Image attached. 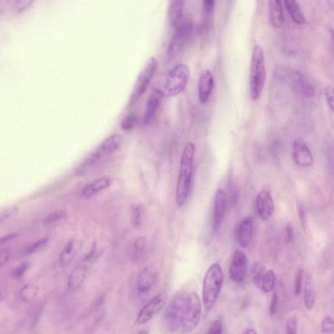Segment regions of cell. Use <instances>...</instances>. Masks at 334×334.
I'll use <instances>...</instances> for the list:
<instances>
[{
    "label": "cell",
    "mask_w": 334,
    "mask_h": 334,
    "mask_svg": "<svg viewBox=\"0 0 334 334\" xmlns=\"http://www.w3.org/2000/svg\"><path fill=\"white\" fill-rule=\"evenodd\" d=\"M177 315L180 325V332L187 334L193 331L200 322L201 302L195 292H183L179 298Z\"/></svg>",
    "instance_id": "obj_1"
},
{
    "label": "cell",
    "mask_w": 334,
    "mask_h": 334,
    "mask_svg": "<svg viewBox=\"0 0 334 334\" xmlns=\"http://www.w3.org/2000/svg\"><path fill=\"white\" fill-rule=\"evenodd\" d=\"M194 154L195 146L193 143H188L181 156L180 169L177 183L176 202L178 207L184 205L189 193Z\"/></svg>",
    "instance_id": "obj_2"
},
{
    "label": "cell",
    "mask_w": 334,
    "mask_h": 334,
    "mask_svg": "<svg viewBox=\"0 0 334 334\" xmlns=\"http://www.w3.org/2000/svg\"><path fill=\"white\" fill-rule=\"evenodd\" d=\"M266 81V61L262 46H254L250 67V95L252 99L257 100L264 90Z\"/></svg>",
    "instance_id": "obj_3"
},
{
    "label": "cell",
    "mask_w": 334,
    "mask_h": 334,
    "mask_svg": "<svg viewBox=\"0 0 334 334\" xmlns=\"http://www.w3.org/2000/svg\"><path fill=\"white\" fill-rule=\"evenodd\" d=\"M223 273L220 264L211 265L206 272L203 285V303L207 311L215 305L222 289Z\"/></svg>",
    "instance_id": "obj_4"
},
{
    "label": "cell",
    "mask_w": 334,
    "mask_h": 334,
    "mask_svg": "<svg viewBox=\"0 0 334 334\" xmlns=\"http://www.w3.org/2000/svg\"><path fill=\"white\" fill-rule=\"evenodd\" d=\"M189 68L179 63L170 71L161 88L163 96L172 97L180 94L187 88L190 80Z\"/></svg>",
    "instance_id": "obj_5"
},
{
    "label": "cell",
    "mask_w": 334,
    "mask_h": 334,
    "mask_svg": "<svg viewBox=\"0 0 334 334\" xmlns=\"http://www.w3.org/2000/svg\"><path fill=\"white\" fill-rule=\"evenodd\" d=\"M193 32V23L191 20H182L177 26L167 50V61L170 62L184 50L189 44Z\"/></svg>",
    "instance_id": "obj_6"
},
{
    "label": "cell",
    "mask_w": 334,
    "mask_h": 334,
    "mask_svg": "<svg viewBox=\"0 0 334 334\" xmlns=\"http://www.w3.org/2000/svg\"><path fill=\"white\" fill-rule=\"evenodd\" d=\"M158 69V61L155 57H150L137 78L130 97V103L136 102L143 96L156 75Z\"/></svg>",
    "instance_id": "obj_7"
},
{
    "label": "cell",
    "mask_w": 334,
    "mask_h": 334,
    "mask_svg": "<svg viewBox=\"0 0 334 334\" xmlns=\"http://www.w3.org/2000/svg\"><path fill=\"white\" fill-rule=\"evenodd\" d=\"M168 296L165 293L158 294L145 305L139 311L137 322L140 324H145L151 320L155 316L162 310L167 304Z\"/></svg>",
    "instance_id": "obj_8"
},
{
    "label": "cell",
    "mask_w": 334,
    "mask_h": 334,
    "mask_svg": "<svg viewBox=\"0 0 334 334\" xmlns=\"http://www.w3.org/2000/svg\"><path fill=\"white\" fill-rule=\"evenodd\" d=\"M247 274V257L240 249L234 251L229 269V276L232 282L242 283Z\"/></svg>",
    "instance_id": "obj_9"
},
{
    "label": "cell",
    "mask_w": 334,
    "mask_h": 334,
    "mask_svg": "<svg viewBox=\"0 0 334 334\" xmlns=\"http://www.w3.org/2000/svg\"><path fill=\"white\" fill-rule=\"evenodd\" d=\"M292 154L296 165L300 167L307 168L313 164V154L306 141L302 138H297L294 141Z\"/></svg>",
    "instance_id": "obj_10"
},
{
    "label": "cell",
    "mask_w": 334,
    "mask_h": 334,
    "mask_svg": "<svg viewBox=\"0 0 334 334\" xmlns=\"http://www.w3.org/2000/svg\"><path fill=\"white\" fill-rule=\"evenodd\" d=\"M163 95L159 87L154 88L148 97L143 116V122L145 125L150 124L154 121L159 106L162 101Z\"/></svg>",
    "instance_id": "obj_11"
},
{
    "label": "cell",
    "mask_w": 334,
    "mask_h": 334,
    "mask_svg": "<svg viewBox=\"0 0 334 334\" xmlns=\"http://www.w3.org/2000/svg\"><path fill=\"white\" fill-rule=\"evenodd\" d=\"M287 79L293 87L303 96L307 98H311L315 96L313 86L301 73L295 70H290L287 73Z\"/></svg>",
    "instance_id": "obj_12"
},
{
    "label": "cell",
    "mask_w": 334,
    "mask_h": 334,
    "mask_svg": "<svg viewBox=\"0 0 334 334\" xmlns=\"http://www.w3.org/2000/svg\"><path fill=\"white\" fill-rule=\"evenodd\" d=\"M256 210L258 217L262 221L269 220L273 215L274 203L270 191L263 189L258 194L256 199Z\"/></svg>",
    "instance_id": "obj_13"
},
{
    "label": "cell",
    "mask_w": 334,
    "mask_h": 334,
    "mask_svg": "<svg viewBox=\"0 0 334 334\" xmlns=\"http://www.w3.org/2000/svg\"><path fill=\"white\" fill-rule=\"evenodd\" d=\"M227 205V196L223 189L217 190L214 199L213 229L218 232L222 224L225 214Z\"/></svg>",
    "instance_id": "obj_14"
},
{
    "label": "cell",
    "mask_w": 334,
    "mask_h": 334,
    "mask_svg": "<svg viewBox=\"0 0 334 334\" xmlns=\"http://www.w3.org/2000/svg\"><path fill=\"white\" fill-rule=\"evenodd\" d=\"M214 85L213 75L209 70H206L201 74L198 85V99L205 104L208 102L211 96Z\"/></svg>",
    "instance_id": "obj_15"
},
{
    "label": "cell",
    "mask_w": 334,
    "mask_h": 334,
    "mask_svg": "<svg viewBox=\"0 0 334 334\" xmlns=\"http://www.w3.org/2000/svg\"><path fill=\"white\" fill-rule=\"evenodd\" d=\"M158 272L154 266H147L141 271L137 279V291L139 293H148L156 282Z\"/></svg>",
    "instance_id": "obj_16"
},
{
    "label": "cell",
    "mask_w": 334,
    "mask_h": 334,
    "mask_svg": "<svg viewBox=\"0 0 334 334\" xmlns=\"http://www.w3.org/2000/svg\"><path fill=\"white\" fill-rule=\"evenodd\" d=\"M253 231V220L251 217H247L240 223L237 231L238 244L243 248H246L251 242Z\"/></svg>",
    "instance_id": "obj_17"
},
{
    "label": "cell",
    "mask_w": 334,
    "mask_h": 334,
    "mask_svg": "<svg viewBox=\"0 0 334 334\" xmlns=\"http://www.w3.org/2000/svg\"><path fill=\"white\" fill-rule=\"evenodd\" d=\"M215 2L213 0H205L203 2L202 19L201 23V32L208 34L213 26Z\"/></svg>",
    "instance_id": "obj_18"
},
{
    "label": "cell",
    "mask_w": 334,
    "mask_h": 334,
    "mask_svg": "<svg viewBox=\"0 0 334 334\" xmlns=\"http://www.w3.org/2000/svg\"><path fill=\"white\" fill-rule=\"evenodd\" d=\"M269 17L272 26L274 28L282 27L284 23V13L282 2L279 0L269 2Z\"/></svg>",
    "instance_id": "obj_19"
},
{
    "label": "cell",
    "mask_w": 334,
    "mask_h": 334,
    "mask_svg": "<svg viewBox=\"0 0 334 334\" xmlns=\"http://www.w3.org/2000/svg\"><path fill=\"white\" fill-rule=\"evenodd\" d=\"M123 137L120 134L115 133L106 139L97 149V152L104 157L113 154L120 147L122 143Z\"/></svg>",
    "instance_id": "obj_20"
},
{
    "label": "cell",
    "mask_w": 334,
    "mask_h": 334,
    "mask_svg": "<svg viewBox=\"0 0 334 334\" xmlns=\"http://www.w3.org/2000/svg\"><path fill=\"white\" fill-rule=\"evenodd\" d=\"M185 2L170 1L168 10V20L171 27H177L182 21Z\"/></svg>",
    "instance_id": "obj_21"
},
{
    "label": "cell",
    "mask_w": 334,
    "mask_h": 334,
    "mask_svg": "<svg viewBox=\"0 0 334 334\" xmlns=\"http://www.w3.org/2000/svg\"><path fill=\"white\" fill-rule=\"evenodd\" d=\"M110 183H111V181L106 177L97 179L84 188L83 196L86 198L92 197L99 192L107 189L110 186Z\"/></svg>",
    "instance_id": "obj_22"
},
{
    "label": "cell",
    "mask_w": 334,
    "mask_h": 334,
    "mask_svg": "<svg viewBox=\"0 0 334 334\" xmlns=\"http://www.w3.org/2000/svg\"><path fill=\"white\" fill-rule=\"evenodd\" d=\"M86 268L84 265H78L71 272L68 278V285L72 291L81 288L86 279Z\"/></svg>",
    "instance_id": "obj_23"
},
{
    "label": "cell",
    "mask_w": 334,
    "mask_h": 334,
    "mask_svg": "<svg viewBox=\"0 0 334 334\" xmlns=\"http://www.w3.org/2000/svg\"><path fill=\"white\" fill-rule=\"evenodd\" d=\"M79 249L78 242L75 240L70 241L64 247L59 256V264L61 266L66 267L70 265L76 256Z\"/></svg>",
    "instance_id": "obj_24"
},
{
    "label": "cell",
    "mask_w": 334,
    "mask_h": 334,
    "mask_svg": "<svg viewBox=\"0 0 334 334\" xmlns=\"http://www.w3.org/2000/svg\"><path fill=\"white\" fill-rule=\"evenodd\" d=\"M283 3L294 23L298 25H304L306 23V18L303 14L298 2L295 0H286Z\"/></svg>",
    "instance_id": "obj_25"
},
{
    "label": "cell",
    "mask_w": 334,
    "mask_h": 334,
    "mask_svg": "<svg viewBox=\"0 0 334 334\" xmlns=\"http://www.w3.org/2000/svg\"><path fill=\"white\" fill-rule=\"evenodd\" d=\"M304 302L305 307L307 310H311L315 306V292L314 289L313 280L311 278L307 277L305 283L304 291Z\"/></svg>",
    "instance_id": "obj_26"
},
{
    "label": "cell",
    "mask_w": 334,
    "mask_h": 334,
    "mask_svg": "<svg viewBox=\"0 0 334 334\" xmlns=\"http://www.w3.org/2000/svg\"><path fill=\"white\" fill-rule=\"evenodd\" d=\"M39 287L34 283H28L21 290L20 297L24 302H30L39 295Z\"/></svg>",
    "instance_id": "obj_27"
},
{
    "label": "cell",
    "mask_w": 334,
    "mask_h": 334,
    "mask_svg": "<svg viewBox=\"0 0 334 334\" xmlns=\"http://www.w3.org/2000/svg\"><path fill=\"white\" fill-rule=\"evenodd\" d=\"M276 280L275 273L271 270H269V271H266L264 277L262 278L258 288L262 290L264 293H271L275 287Z\"/></svg>",
    "instance_id": "obj_28"
},
{
    "label": "cell",
    "mask_w": 334,
    "mask_h": 334,
    "mask_svg": "<svg viewBox=\"0 0 334 334\" xmlns=\"http://www.w3.org/2000/svg\"><path fill=\"white\" fill-rule=\"evenodd\" d=\"M146 247V240L144 237H139L135 241L130 257L132 260H137L140 259L145 252Z\"/></svg>",
    "instance_id": "obj_29"
},
{
    "label": "cell",
    "mask_w": 334,
    "mask_h": 334,
    "mask_svg": "<svg viewBox=\"0 0 334 334\" xmlns=\"http://www.w3.org/2000/svg\"><path fill=\"white\" fill-rule=\"evenodd\" d=\"M130 218L132 225L137 229L140 228L143 223V208L141 205L132 206L130 210Z\"/></svg>",
    "instance_id": "obj_30"
},
{
    "label": "cell",
    "mask_w": 334,
    "mask_h": 334,
    "mask_svg": "<svg viewBox=\"0 0 334 334\" xmlns=\"http://www.w3.org/2000/svg\"><path fill=\"white\" fill-rule=\"evenodd\" d=\"M267 270L266 268L260 263H256L252 268L251 276L253 282L256 287L259 286L262 279L264 277Z\"/></svg>",
    "instance_id": "obj_31"
},
{
    "label": "cell",
    "mask_w": 334,
    "mask_h": 334,
    "mask_svg": "<svg viewBox=\"0 0 334 334\" xmlns=\"http://www.w3.org/2000/svg\"><path fill=\"white\" fill-rule=\"evenodd\" d=\"M67 216L68 213L65 210H57L46 216L43 219V223L45 225L52 224L63 220Z\"/></svg>",
    "instance_id": "obj_32"
},
{
    "label": "cell",
    "mask_w": 334,
    "mask_h": 334,
    "mask_svg": "<svg viewBox=\"0 0 334 334\" xmlns=\"http://www.w3.org/2000/svg\"><path fill=\"white\" fill-rule=\"evenodd\" d=\"M48 240H49V239L48 237L39 239V240L36 241V242L33 243V244H30L26 247L24 251V255H32V254H34L35 252L39 251L40 249L45 246L46 244L48 242Z\"/></svg>",
    "instance_id": "obj_33"
},
{
    "label": "cell",
    "mask_w": 334,
    "mask_h": 334,
    "mask_svg": "<svg viewBox=\"0 0 334 334\" xmlns=\"http://www.w3.org/2000/svg\"><path fill=\"white\" fill-rule=\"evenodd\" d=\"M137 121V116L136 114L131 113L127 115L121 121V129L124 130H130L134 127Z\"/></svg>",
    "instance_id": "obj_34"
},
{
    "label": "cell",
    "mask_w": 334,
    "mask_h": 334,
    "mask_svg": "<svg viewBox=\"0 0 334 334\" xmlns=\"http://www.w3.org/2000/svg\"><path fill=\"white\" fill-rule=\"evenodd\" d=\"M19 212V209L17 206H12V207L7 208L3 210L0 214V223L5 222L7 220L14 217Z\"/></svg>",
    "instance_id": "obj_35"
},
{
    "label": "cell",
    "mask_w": 334,
    "mask_h": 334,
    "mask_svg": "<svg viewBox=\"0 0 334 334\" xmlns=\"http://www.w3.org/2000/svg\"><path fill=\"white\" fill-rule=\"evenodd\" d=\"M29 267H30V264L28 262L22 263L19 266L15 267L12 272L13 278L17 279V280L23 278L26 272L28 271Z\"/></svg>",
    "instance_id": "obj_36"
},
{
    "label": "cell",
    "mask_w": 334,
    "mask_h": 334,
    "mask_svg": "<svg viewBox=\"0 0 334 334\" xmlns=\"http://www.w3.org/2000/svg\"><path fill=\"white\" fill-rule=\"evenodd\" d=\"M321 330L324 333H331L334 332V320L333 318L327 316L323 318L321 322Z\"/></svg>",
    "instance_id": "obj_37"
},
{
    "label": "cell",
    "mask_w": 334,
    "mask_h": 334,
    "mask_svg": "<svg viewBox=\"0 0 334 334\" xmlns=\"http://www.w3.org/2000/svg\"><path fill=\"white\" fill-rule=\"evenodd\" d=\"M207 334H223V323L220 320H214L210 325Z\"/></svg>",
    "instance_id": "obj_38"
},
{
    "label": "cell",
    "mask_w": 334,
    "mask_h": 334,
    "mask_svg": "<svg viewBox=\"0 0 334 334\" xmlns=\"http://www.w3.org/2000/svg\"><path fill=\"white\" fill-rule=\"evenodd\" d=\"M298 322L295 317L290 318L286 324V334H297Z\"/></svg>",
    "instance_id": "obj_39"
},
{
    "label": "cell",
    "mask_w": 334,
    "mask_h": 334,
    "mask_svg": "<svg viewBox=\"0 0 334 334\" xmlns=\"http://www.w3.org/2000/svg\"><path fill=\"white\" fill-rule=\"evenodd\" d=\"M324 96L329 108L334 113V88H327L324 92Z\"/></svg>",
    "instance_id": "obj_40"
},
{
    "label": "cell",
    "mask_w": 334,
    "mask_h": 334,
    "mask_svg": "<svg viewBox=\"0 0 334 334\" xmlns=\"http://www.w3.org/2000/svg\"><path fill=\"white\" fill-rule=\"evenodd\" d=\"M303 276H304V272L300 270L296 274L295 283V293L296 295H299L302 291V282Z\"/></svg>",
    "instance_id": "obj_41"
},
{
    "label": "cell",
    "mask_w": 334,
    "mask_h": 334,
    "mask_svg": "<svg viewBox=\"0 0 334 334\" xmlns=\"http://www.w3.org/2000/svg\"><path fill=\"white\" fill-rule=\"evenodd\" d=\"M278 303V295L277 293H274L269 307V313L271 315H274L277 310Z\"/></svg>",
    "instance_id": "obj_42"
},
{
    "label": "cell",
    "mask_w": 334,
    "mask_h": 334,
    "mask_svg": "<svg viewBox=\"0 0 334 334\" xmlns=\"http://www.w3.org/2000/svg\"><path fill=\"white\" fill-rule=\"evenodd\" d=\"M10 251L8 249H2L0 253V267L3 268L10 260Z\"/></svg>",
    "instance_id": "obj_43"
},
{
    "label": "cell",
    "mask_w": 334,
    "mask_h": 334,
    "mask_svg": "<svg viewBox=\"0 0 334 334\" xmlns=\"http://www.w3.org/2000/svg\"><path fill=\"white\" fill-rule=\"evenodd\" d=\"M298 212H299V217L301 223L303 227H306V214H305L304 207L302 206H300L299 209H298Z\"/></svg>",
    "instance_id": "obj_44"
},
{
    "label": "cell",
    "mask_w": 334,
    "mask_h": 334,
    "mask_svg": "<svg viewBox=\"0 0 334 334\" xmlns=\"http://www.w3.org/2000/svg\"><path fill=\"white\" fill-rule=\"evenodd\" d=\"M32 3V2L31 1H20L19 2V4L17 5V10L21 12L22 10H25Z\"/></svg>",
    "instance_id": "obj_45"
},
{
    "label": "cell",
    "mask_w": 334,
    "mask_h": 334,
    "mask_svg": "<svg viewBox=\"0 0 334 334\" xmlns=\"http://www.w3.org/2000/svg\"><path fill=\"white\" fill-rule=\"evenodd\" d=\"M18 236H19V234L18 233H12L8 234V235L4 236V237H2L0 242H1V244H4V243H6L9 240H12V239L17 238Z\"/></svg>",
    "instance_id": "obj_46"
},
{
    "label": "cell",
    "mask_w": 334,
    "mask_h": 334,
    "mask_svg": "<svg viewBox=\"0 0 334 334\" xmlns=\"http://www.w3.org/2000/svg\"><path fill=\"white\" fill-rule=\"evenodd\" d=\"M293 229L291 225L289 224L287 227V242H291L293 238Z\"/></svg>",
    "instance_id": "obj_47"
},
{
    "label": "cell",
    "mask_w": 334,
    "mask_h": 334,
    "mask_svg": "<svg viewBox=\"0 0 334 334\" xmlns=\"http://www.w3.org/2000/svg\"><path fill=\"white\" fill-rule=\"evenodd\" d=\"M331 50L334 56V30L331 32Z\"/></svg>",
    "instance_id": "obj_48"
},
{
    "label": "cell",
    "mask_w": 334,
    "mask_h": 334,
    "mask_svg": "<svg viewBox=\"0 0 334 334\" xmlns=\"http://www.w3.org/2000/svg\"><path fill=\"white\" fill-rule=\"evenodd\" d=\"M244 334H258V333L257 332H256L255 329L253 328H250L247 329V330L245 331Z\"/></svg>",
    "instance_id": "obj_49"
},
{
    "label": "cell",
    "mask_w": 334,
    "mask_h": 334,
    "mask_svg": "<svg viewBox=\"0 0 334 334\" xmlns=\"http://www.w3.org/2000/svg\"><path fill=\"white\" fill-rule=\"evenodd\" d=\"M138 334H148L147 331L146 330H143L140 331Z\"/></svg>",
    "instance_id": "obj_50"
}]
</instances>
